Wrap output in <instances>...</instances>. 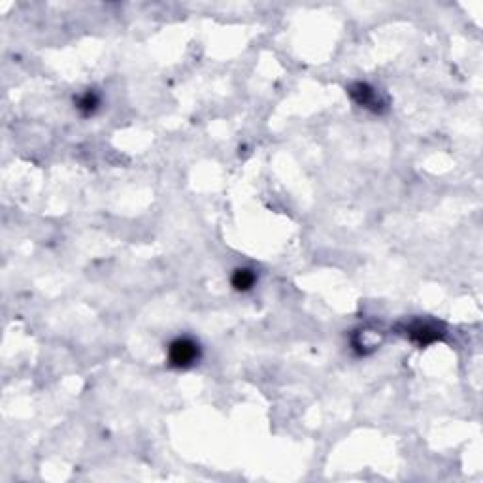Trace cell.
I'll use <instances>...</instances> for the list:
<instances>
[{"mask_svg":"<svg viewBox=\"0 0 483 483\" xmlns=\"http://www.w3.org/2000/svg\"><path fill=\"white\" fill-rule=\"evenodd\" d=\"M200 355H202L200 345L189 336H180L172 340L169 345V353H167L169 365L174 368H182V370L197 365L200 361Z\"/></svg>","mask_w":483,"mask_h":483,"instance_id":"6da1fadb","label":"cell"},{"mask_svg":"<svg viewBox=\"0 0 483 483\" xmlns=\"http://www.w3.org/2000/svg\"><path fill=\"white\" fill-rule=\"evenodd\" d=\"M347 93H350V96H352L355 103L359 104L361 108L376 111V114H380L383 110V106H385V103L381 100L380 93L372 85L365 83V81H355L353 85H350Z\"/></svg>","mask_w":483,"mask_h":483,"instance_id":"7a4b0ae2","label":"cell"},{"mask_svg":"<svg viewBox=\"0 0 483 483\" xmlns=\"http://www.w3.org/2000/svg\"><path fill=\"white\" fill-rule=\"evenodd\" d=\"M408 336L418 345H429L440 340L442 332L438 330V327H434L431 323H414L408 327Z\"/></svg>","mask_w":483,"mask_h":483,"instance_id":"3957f363","label":"cell"},{"mask_svg":"<svg viewBox=\"0 0 483 483\" xmlns=\"http://www.w3.org/2000/svg\"><path fill=\"white\" fill-rule=\"evenodd\" d=\"M257 281V274L251 268H236L233 272V278H230V283L235 287L236 291H242L246 293L249 289H253Z\"/></svg>","mask_w":483,"mask_h":483,"instance_id":"277c9868","label":"cell"},{"mask_svg":"<svg viewBox=\"0 0 483 483\" xmlns=\"http://www.w3.org/2000/svg\"><path fill=\"white\" fill-rule=\"evenodd\" d=\"M98 106H100V98H98V95H96L95 91H87L85 95H81L80 98H78V110L83 114V116H93L96 110H98Z\"/></svg>","mask_w":483,"mask_h":483,"instance_id":"5b68a950","label":"cell"}]
</instances>
